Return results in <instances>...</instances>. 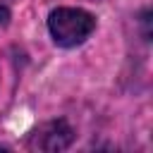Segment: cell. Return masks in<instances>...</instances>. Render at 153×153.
Listing matches in <instances>:
<instances>
[{"instance_id":"1","label":"cell","mask_w":153,"mask_h":153,"mask_svg":"<svg viewBox=\"0 0 153 153\" xmlns=\"http://www.w3.org/2000/svg\"><path fill=\"white\" fill-rule=\"evenodd\" d=\"M48 29L57 45L74 48L93 33L96 19H93V14H88L86 10H79V7H57L48 17Z\"/></svg>"},{"instance_id":"2","label":"cell","mask_w":153,"mask_h":153,"mask_svg":"<svg viewBox=\"0 0 153 153\" xmlns=\"http://www.w3.org/2000/svg\"><path fill=\"white\" fill-rule=\"evenodd\" d=\"M72 136H74V131L65 120H53V122L41 124L36 131H31L29 148L31 151H48V153L65 151L72 143Z\"/></svg>"},{"instance_id":"3","label":"cell","mask_w":153,"mask_h":153,"mask_svg":"<svg viewBox=\"0 0 153 153\" xmlns=\"http://www.w3.org/2000/svg\"><path fill=\"white\" fill-rule=\"evenodd\" d=\"M7 22H10V10L5 5H0V26H5Z\"/></svg>"}]
</instances>
